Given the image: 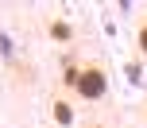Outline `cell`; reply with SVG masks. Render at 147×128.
Segmentation results:
<instances>
[{"label": "cell", "mask_w": 147, "mask_h": 128, "mask_svg": "<svg viewBox=\"0 0 147 128\" xmlns=\"http://www.w3.org/2000/svg\"><path fill=\"white\" fill-rule=\"evenodd\" d=\"M136 47H140V54H147V16L136 23Z\"/></svg>", "instance_id": "cell-4"}, {"label": "cell", "mask_w": 147, "mask_h": 128, "mask_svg": "<svg viewBox=\"0 0 147 128\" xmlns=\"http://www.w3.org/2000/svg\"><path fill=\"white\" fill-rule=\"evenodd\" d=\"M93 128H101V124H93Z\"/></svg>", "instance_id": "cell-5"}, {"label": "cell", "mask_w": 147, "mask_h": 128, "mask_svg": "<svg viewBox=\"0 0 147 128\" xmlns=\"http://www.w3.org/2000/svg\"><path fill=\"white\" fill-rule=\"evenodd\" d=\"M47 35L58 39V43H70V39H74V27H70L66 20H51V23H47Z\"/></svg>", "instance_id": "cell-2"}, {"label": "cell", "mask_w": 147, "mask_h": 128, "mask_svg": "<svg viewBox=\"0 0 147 128\" xmlns=\"http://www.w3.org/2000/svg\"><path fill=\"white\" fill-rule=\"evenodd\" d=\"M54 121H58V124H70V121H74L70 101H54Z\"/></svg>", "instance_id": "cell-3"}, {"label": "cell", "mask_w": 147, "mask_h": 128, "mask_svg": "<svg viewBox=\"0 0 147 128\" xmlns=\"http://www.w3.org/2000/svg\"><path fill=\"white\" fill-rule=\"evenodd\" d=\"M66 85L81 101H101L105 89H109V74H105L101 62H85V66H78V70H66Z\"/></svg>", "instance_id": "cell-1"}, {"label": "cell", "mask_w": 147, "mask_h": 128, "mask_svg": "<svg viewBox=\"0 0 147 128\" xmlns=\"http://www.w3.org/2000/svg\"><path fill=\"white\" fill-rule=\"evenodd\" d=\"M143 121H147V113H143Z\"/></svg>", "instance_id": "cell-6"}]
</instances>
